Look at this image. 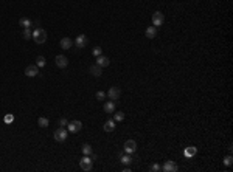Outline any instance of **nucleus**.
<instances>
[{"label": "nucleus", "mask_w": 233, "mask_h": 172, "mask_svg": "<svg viewBox=\"0 0 233 172\" xmlns=\"http://www.w3.org/2000/svg\"><path fill=\"white\" fill-rule=\"evenodd\" d=\"M92 53H93V56H96V57L101 56V48H100V47H95V48L92 50Z\"/></svg>", "instance_id": "c85d7f7f"}, {"label": "nucleus", "mask_w": 233, "mask_h": 172, "mask_svg": "<svg viewBox=\"0 0 233 172\" xmlns=\"http://www.w3.org/2000/svg\"><path fill=\"white\" fill-rule=\"evenodd\" d=\"M25 75L28 76V78H34V76L39 75V67L37 65H28L25 68Z\"/></svg>", "instance_id": "9d476101"}, {"label": "nucleus", "mask_w": 233, "mask_h": 172, "mask_svg": "<svg viewBox=\"0 0 233 172\" xmlns=\"http://www.w3.org/2000/svg\"><path fill=\"white\" fill-rule=\"evenodd\" d=\"M83 153H84V155H90V153H92V146H90V144H84V146H83Z\"/></svg>", "instance_id": "5701e85b"}, {"label": "nucleus", "mask_w": 233, "mask_h": 172, "mask_svg": "<svg viewBox=\"0 0 233 172\" xmlns=\"http://www.w3.org/2000/svg\"><path fill=\"white\" fill-rule=\"evenodd\" d=\"M12 121H14V115H11V113L5 115V123H6V124H11Z\"/></svg>", "instance_id": "a878e982"}, {"label": "nucleus", "mask_w": 233, "mask_h": 172, "mask_svg": "<svg viewBox=\"0 0 233 172\" xmlns=\"http://www.w3.org/2000/svg\"><path fill=\"white\" fill-rule=\"evenodd\" d=\"M145 34H146V37L154 39L155 36H157V28H155V26H148L146 31H145Z\"/></svg>", "instance_id": "2eb2a0df"}, {"label": "nucleus", "mask_w": 233, "mask_h": 172, "mask_svg": "<svg viewBox=\"0 0 233 172\" xmlns=\"http://www.w3.org/2000/svg\"><path fill=\"white\" fill-rule=\"evenodd\" d=\"M67 135H69V132L64 129V127H59V129H56L55 130V133H53V137H55V140L58 143H64L65 140H67Z\"/></svg>", "instance_id": "7ed1b4c3"}, {"label": "nucleus", "mask_w": 233, "mask_h": 172, "mask_svg": "<svg viewBox=\"0 0 233 172\" xmlns=\"http://www.w3.org/2000/svg\"><path fill=\"white\" fill-rule=\"evenodd\" d=\"M31 37H33V31H31L30 28H24V39L28 40V39H31Z\"/></svg>", "instance_id": "4be33fe9"}, {"label": "nucleus", "mask_w": 233, "mask_h": 172, "mask_svg": "<svg viewBox=\"0 0 233 172\" xmlns=\"http://www.w3.org/2000/svg\"><path fill=\"white\" fill-rule=\"evenodd\" d=\"M120 95H121V90L118 87H110L109 92H107V96H109L110 101H116V99H120Z\"/></svg>", "instance_id": "0eeeda50"}, {"label": "nucleus", "mask_w": 233, "mask_h": 172, "mask_svg": "<svg viewBox=\"0 0 233 172\" xmlns=\"http://www.w3.org/2000/svg\"><path fill=\"white\" fill-rule=\"evenodd\" d=\"M96 65L101 67V68L109 67V65H110V59H109L107 56H98V57H96Z\"/></svg>", "instance_id": "9b49d317"}, {"label": "nucleus", "mask_w": 233, "mask_h": 172, "mask_svg": "<svg viewBox=\"0 0 233 172\" xmlns=\"http://www.w3.org/2000/svg\"><path fill=\"white\" fill-rule=\"evenodd\" d=\"M89 71H90V75H93L95 78H100V76H101V67H98L96 64L92 65L90 68H89Z\"/></svg>", "instance_id": "f3484780"}, {"label": "nucleus", "mask_w": 233, "mask_h": 172, "mask_svg": "<svg viewBox=\"0 0 233 172\" xmlns=\"http://www.w3.org/2000/svg\"><path fill=\"white\" fill-rule=\"evenodd\" d=\"M123 149H124V152H126V153H134L137 151V143L134 141V140H128V141L124 143Z\"/></svg>", "instance_id": "6e6552de"}, {"label": "nucleus", "mask_w": 233, "mask_h": 172, "mask_svg": "<svg viewBox=\"0 0 233 172\" xmlns=\"http://www.w3.org/2000/svg\"><path fill=\"white\" fill-rule=\"evenodd\" d=\"M61 47H62V50L71 48V47H73V40H71L70 37H62L61 39Z\"/></svg>", "instance_id": "ddd939ff"}, {"label": "nucleus", "mask_w": 233, "mask_h": 172, "mask_svg": "<svg viewBox=\"0 0 233 172\" xmlns=\"http://www.w3.org/2000/svg\"><path fill=\"white\" fill-rule=\"evenodd\" d=\"M37 124H39V127H48V120L47 118H44V116H41V118L37 120Z\"/></svg>", "instance_id": "412c9836"}, {"label": "nucleus", "mask_w": 233, "mask_h": 172, "mask_svg": "<svg viewBox=\"0 0 233 172\" xmlns=\"http://www.w3.org/2000/svg\"><path fill=\"white\" fill-rule=\"evenodd\" d=\"M56 65L59 67V68H65L67 65H69V59H67L65 56H62V54H59V56H56Z\"/></svg>", "instance_id": "f8f14e48"}, {"label": "nucleus", "mask_w": 233, "mask_h": 172, "mask_svg": "<svg viewBox=\"0 0 233 172\" xmlns=\"http://www.w3.org/2000/svg\"><path fill=\"white\" fill-rule=\"evenodd\" d=\"M36 62H37V67H39V68L45 67V57H44V56H37V59H36Z\"/></svg>", "instance_id": "b1692460"}, {"label": "nucleus", "mask_w": 233, "mask_h": 172, "mask_svg": "<svg viewBox=\"0 0 233 172\" xmlns=\"http://www.w3.org/2000/svg\"><path fill=\"white\" fill-rule=\"evenodd\" d=\"M92 158H90V155H84L81 160H79V167H81L83 171H86V172H89V171H92Z\"/></svg>", "instance_id": "f03ea898"}, {"label": "nucleus", "mask_w": 233, "mask_h": 172, "mask_svg": "<svg viewBox=\"0 0 233 172\" xmlns=\"http://www.w3.org/2000/svg\"><path fill=\"white\" fill-rule=\"evenodd\" d=\"M83 129V123L81 121H71V123H69L67 124V130L69 132H71V133H76V132H79V130Z\"/></svg>", "instance_id": "423d86ee"}, {"label": "nucleus", "mask_w": 233, "mask_h": 172, "mask_svg": "<svg viewBox=\"0 0 233 172\" xmlns=\"http://www.w3.org/2000/svg\"><path fill=\"white\" fill-rule=\"evenodd\" d=\"M104 98H106V93H104V92H101V90H100V92H96V99H100V101H103Z\"/></svg>", "instance_id": "c756f323"}, {"label": "nucleus", "mask_w": 233, "mask_h": 172, "mask_svg": "<svg viewBox=\"0 0 233 172\" xmlns=\"http://www.w3.org/2000/svg\"><path fill=\"white\" fill-rule=\"evenodd\" d=\"M196 153H198V149H196L194 146H188L185 151H183V155H185L187 158H191V157H194Z\"/></svg>", "instance_id": "4468645a"}, {"label": "nucleus", "mask_w": 233, "mask_h": 172, "mask_svg": "<svg viewBox=\"0 0 233 172\" xmlns=\"http://www.w3.org/2000/svg\"><path fill=\"white\" fill-rule=\"evenodd\" d=\"M177 169H179L177 164H176L174 161H171V160L165 161V164L162 166V171H163V172H176Z\"/></svg>", "instance_id": "1a4fd4ad"}, {"label": "nucleus", "mask_w": 233, "mask_h": 172, "mask_svg": "<svg viewBox=\"0 0 233 172\" xmlns=\"http://www.w3.org/2000/svg\"><path fill=\"white\" fill-rule=\"evenodd\" d=\"M232 161H233L232 155H227L225 158H224V164H225V166H232Z\"/></svg>", "instance_id": "bb28decb"}, {"label": "nucleus", "mask_w": 233, "mask_h": 172, "mask_svg": "<svg viewBox=\"0 0 233 172\" xmlns=\"http://www.w3.org/2000/svg\"><path fill=\"white\" fill-rule=\"evenodd\" d=\"M59 124H61V127H65V126L69 124V121H67V118H62V120L59 121Z\"/></svg>", "instance_id": "7c9ffc66"}, {"label": "nucleus", "mask_w": 233, "mask_h": 172, "mask_svg": "<svg viewBox=\"0 0 233 172\" xmlns=\"http://www.w3.org/2000/svg\"><path fill=\"white\" fill-rule=\"evenodd\" d=\"M19 23L24 26V28H30V26H31V20L28 19V17H22V19L19 20Z\"/></svg>", "instance_id": "aec40b11"}, {"label": "nucleus", "mask_w": 233, "mask_h": 172, "mask_svg": "<svg viewBox=\"0 0 233 172\" xmlns=\"http://www.w3.org/2000/svg\"><path fill=\"white\" fill-rule=\"evenodd\" d=\"M120 158H121V163H123V164H131V163H132V157H131V153H126V155H121V157H120Z\"/></svg>", "instance_id": "6ab92c4d"}, {"label": "nucleus", "mask_w": 233, "mask_h": 172, "mask_svg": "<svg viewBox=\"0 0 233 172\" xmlns=\"http://www.w3.org/2000/svg\"><path fill=\"white\" fill-rule=\"evenodd\" d=\"M149 171L151 172H159V171H162V166H160V164H152L149 167Z\"/></svg>", "instance_id": "cd10ccee"}, {"label": "nucleus", "mask_w": 233, "mask_h": 172, "mask_svg": "<svg viewBox=\"0 0 233 172\" xmlns=\"http://www.w3.org/2000/svg\"><path fill=\"white\" fill-rule=\"evenodd\" d=\"M124 120V113L123 112H116L114 115V121H123Z\"/></svg>", "instance_id": "393cba45"}, {"label": "nucleus", "mask_w": 233, "mask_h": 172, "mask_svg": "<svg viewBox=\"0 0 233 172\" xmlns=\"http://www.w3.org/2000/svg\"><path fill=\"white\" fill-rule=\"evenodd\" d=\"M31 39H33L36 44H39V45L45 44V40H47V31L44 30V28L34 30V31H33V37H31Z\"/></svg>", "instance_id": "f257e3e1"}, {"label": "nucleus", "mask_w": 233, "mask_h": 172, "mask_svg": "<svg viewBox=\"0 0 233 172\" xmlns=\"http://www.w3.org/2000/svg\"><path fill=\"white\" fill-rule=\"evenodd\" d=\"M114 129H115V121L114 120H107L104 123V130L106 132H112Z\"/></svg>", "instance_id": "a211bd4d"}, {"label": "nucleus", "mask_w": 233, "mask_h": 172, "mask_svg": "<svg viewBox=\"0 0 233 172\" xmlns=\"http://www.w3.org/2000/svg\"><path fill=\"white\" fill-rule=\"evenodd\" d=\"M163 22H165V16L160 11H155L154 14H152V26H155V28H157V26H162Z\"/></svg>", "instance_id": "20e7f679"}, {"label": "nucleus", "mask_w": 233, "mask_h": 172, "mask_svg": "<svg viewBox=\"0 0 233 172\" xmlns=\"http://www.w3.org/2000/svg\"><path fill=\"white\" fill-rule=\"evenodd\" d=\"M104 112L106 113H114L115 112V101H107L104 104Z\"/></svg>", "instance_id": "dca6fc26"}, {"label": "nucleus", "mask_w": 233, "mask_h": 172, "mask_svg": "<svg viewBox=\"0 0 233 172\" xmlns=\"http://www.w3.org/2000/svg\"><path fill=\"white\" fill-rule=\"evenodd\" d=\"M87 36L86 34H79L78 37H75V47L76 48H79V50H83L84 47H87Z\"/></svg>", "instance_id": "39448f33"}]
</instances>
